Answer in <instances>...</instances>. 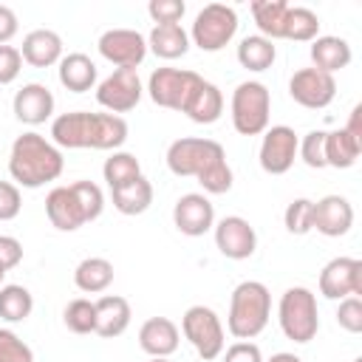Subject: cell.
Segmentation results:
<instances>
[{"instance_id": "9c48e42d", "label": "cell", "mask_w": 362, "mask_h": 362, "mask_svg": "<svg viewBox=\"0 0 362 362\" xmlns=\"http://www.w3.org/2000/svg\"><path fill=\"white\" fill-rule=\"evenodd\" d=\"M181 334L189 339V345L198 351L204 362H212L223 354V322L209 305H189L181 317Z\"/></svg>"}, {"instance_id": "7bdbcfd3", "label": "cell", "mask_w": 362, "mask_h": 362, "mask_svg": "<svg viewBox=\"0 0 362 362\" xmlns=\"http://www.w3.org/2000/svg\"><path fill=\"white\" fill-rule=\"evenodd\" d=\"M23 71V54L14 45H0V85H11Z\"/></svg>"}, {"instance_id": "7a4b0ae2", "label": "cell", "mask_w": 362, "mask_h": 362, "mask_svg": "<svg viewBox=\"0 0 362 362\" xmlns=\"http://www.w3.org/2000/svg\"><path fill=\"white\" fill-rule=\"evenodd\" d=\"M51 141L59 150H119L127 141V122L116 113L71 110L51 122Z\"/></svg>"}, {"instance_id": "603a6c76", "label": "cell", "mask_w": 362, "mask_h": 362, "mask_svg": "<svg viewBox=\"0 0 362 362\" xmlns=\"http://www.w3.org/2000/svg\"><path fill=\"white\" fill-rule=\"evenodd\" d=\"M45 215L51 221V226H57L59 232H76L79 226H85V215L68 187H54L45 195Z\"/></svg>"}, {"instance_id": "3957f363", "label": "cell", "mask_w": 362, "mask_h": 362, "mask_svg": "<svg viewBox=\"0 0 362 362\" xmlns=\"http://www.w3.org/2000/svg\"><path fill=\"white\" fill-rule=\"evenodd\" d=\"M65 158L62 150L48 141L42 133H23L14 139L11 153H8V175L17 187L25 189H40L48 181H57L62 175Z\"/></svg>"}, {"instance_id": "52a82bcc", "label": "cell", "mask_w": 362, "mask_h": 362, "mask_svg": "<svg viewBox=\"0 0 362 362\" xmlns=\"http://www.w3.org/2000/svg\"><path fill=\"white\" fill-rule=\"evenodd\" d=\"M204 76L187 68H156L147 79V93L158 107L184 113L195 90L201 88Z\"/></svg>"}, {"instance_id": "e0dca14e", "label": "cell", "mask_w": 362, "mask_h": 362, "mask_svg": "<svg viewBox=\"0 0 362 362\" xmlns=\"http://www.w3.org/2000/svg\"><path fill=\"white\" fill-rule=\"evenodd\" d=\"M354 226V206L345 195H325L314 201V229L325 238H342Z\"/></svg>"}, {"instance_id": "681fc988", "label": "cell", "mask_w": 362, "mask_h": 362, "mask_svg": "<svg viewBox=\"0 0 362 362\" xmlns=\"http://www.w3.org/2000/svg\"><path fill=\"white\" fill-rule=\"evenodd\" d=\"M150 362H170L167 356H150Z\"/></svg>"}, {"instance_id": "6da1fadb", "label": "cell", "mask_w": 362, "mask_h": 362, "mask_svg": "<svg viewBox=\"0 0 362 362\" xmlns=\"http://www.w3.org/2000/svg\"><path fill=\"white\" fill-rule=\"evenodd\" d=\"M167 167L173 175L195 178L209 195H223L232 189V167L226 161L223 147L212 139H201V136L175 139L167 147Z\"/></svg>"}, {"instance_id": "83f0119b", "label": "cell", "mask_w": 362, "mask_h": 362, "mask_svg": "<svg viewBox=\"0 0 362 362\" xmlns=\"http://www.w3.org/2000/svg\"><path fill=\"white\" fill-rule=\"evenodd\" d=\"M195 124H215L223 113V93L218 90V85L212 82H201V88L195 90V96L189 99L187 110H184Z\"/></svg>"}, {"instance_id": "ba28073f", "label": "cell", "mask_w": 362, "mask_h": 362, "mask_svg": "<svg viewBox=\"0 0 362 362\" xmlns=\"http://www.w3.org/2000/svg\"><path fill=\"white\" fill-rule=\"evenodd\" d=\"M238 34V11L226 3H206L192 23L189 40L201 48V51H221L232 42V37Z\"/></svg>"}, {"instance_id": "c3c4849f", "label": "cell", "mask_w": 362, "mask_h": 362, "mask_svg": "<svg viewBox=\"0 0 362 362\" xmlns=\"http://www.w3.org/2000/svg\"><path fill=\"white\" fill-rule=\"evenodd\" d=\"M266 362H303L297 354H288V351H280V354H274L272 359H266Z\"/></svg>"}, {"instance_id": "f1b7e54d", "label": "cell", "mask_w": 362, "mask_h": 362, "mask_svg": "<svg viewBox=\"0 0 362 362\" xmlns=\"http://www.w3.org/2000/svg\"><path fill=\"white\" fill-rule=\"evenodd\" d=\"M249 8H252V17H255L260 37H266L272 42L283 40V25H286V14H288L286 0H255Z\"/></svg>"}, {"instance_id": "f546056e", "label": "cell", "mask_w": 362, "mask_h": 362, "mask_svg": "<svg viewBox=\"0 0 362 362\" xmlns=\"http://www.w3.org/2000/svg\"><path fill=\"white\" fill-rule=\"evenodd\" d=\"M359 153H362V141H356L345 127L325 133V167L348 170L356 164Z\"/></svg>"}, {"instance_id": "f35d334b", "label": "cell", "mask_w": 362, "mask_h": 362, "mask_svg": "<svg viewBox=\"0 0 362 362\" xmlns=\"http://www.w3.org/2000/svg\"><path fill=\"white\" fill-rule=\"evenodd\" d=\"M0 362H34V351L11 328H0Z\"/></svg>"}, {"instance_id": "4fadbf2b", "label": "cell", "mask_w": 362, "mask_h": 362, "mask_svg": "<svg viewBox=\"0 0 362 362\" xmlns=\"http://www.w3.org/2000/svg\"><path fill=\"white\" fill-rule=\"evenodd\" d=\"M288 93L297 105H303L308 110H322L337 96V79L317 68H300L288 79Z\"/></svg>"}, {"instance_id": "ab89813d", "label": "cell", "mask_w": 362, "mask_h": 362, "mask_svg": "<svg viewBox=\"0 0 362 362\" xmlns=\"http://www.w3.org/2000/svg\"><path fill=\"white\" fill-rule=\"evenodd\" d=\"M187 11L184 0H150L147 3V14L156 20V25H170V23H181Z\"/></svg>"}, {"instance_id": "7c38bea8", "label": "cell", "mask_w": 362, "mask_h": 362, "mask_svg": "<svg viewBox=\"0 0 362 362\" xmlns=\"http://www.w3.org/2000/svg\"><path fill=\"white\" fill-rule=\"evenodd\" d=\"M96 48L116 68H136L139 71V65L147 57V37H141L133 28H110L99 37Z\"/></svg>"}, {"instance_id": "44dd1931", "label": "cell", "mask_w": 362, "mask_h": 362, "mask_svg": "<svg viewBox=\"0 0 362 362\" xmlns=\"http://www.w3.org/2000/svg\"><path fill=\"white\" fill-rule=\"evenodd\" d=\"M93 305H96V331L93 334H99L105 339H113V337H122L127 331L133 311H130V303L124 297L102 294L99 300H93Z\"/></svg>"}, {"instance_id": "8d00e7d4", "label": "cell", "mask_w": 362, "mask_h": 362, "mask_svg": "<svg viewBox=\"0 0 362 362\" xmlns=\"http://www.w3.org/2000/svg\"><path fill=\"white\" fill-rule=\"evenodd\" d=\"M283 223L291 235H308L314 229V201L311 198H294L283 212Z\"/></svg>"}, {"instance_id": "277c9868", "label": "cell", "mask_w": 362, "mask_h": 362, "mask_svg": "<svg viewBox=\"0 0 362 362\" xmlns=\"http://www.w3.org/2000/svg\"><path fill=\"white\" fill-rule=\"evenodd\" d=\"M272 317V294L260 280H243L232 288L226 328L235 339H255Z\"/></svg>"}, {"instance_id": "8992f818", "label": "cell", "mask_w": 362, "mask_h": 362, "mask_svg": "<svg viewBox=\"0 0 362 362\" xmlns=\"http://www.w3.org/2000/svg\"><path fill=\"white\" fill-rule=\"evenodd\" d=\"M232 127L240 136H260L269 127V113H272V93L263 82L246 79L232 90Z\"/></svg>"}, {"instance_id": "816d5d0a", "label": "cell", "mask_w": 362, "mask_h": 362, "mask_svg": "<svg viewBox=\"0 0 362 362\" xmlns=\"http://www.w3.org/2000/svg\"><path fill=\"white\" fill-rule=\"evenodd\" d=\"M354 362H359V359H354Z\"/></svg>"}, {"instance_id": "d6a6232c", "label": "cell", "mask_w": 362, "mask_h": 362, "mask_svg": "<svg viewBox=\"0 0 362 362\" xmlns=\"http://www.w3.org/2000/svg\"><path fill=\"white\" fill-rule=\"evenodd\" d=\"M317 37H320V17L305 6H288L286 25H283V40L314 42Z\"/></svg>"}, {"instance_id": "b9f144b4", "label": "cell", "mask_w": 362, "mask_h": 362, "mask_svg": "<svg viewBox=\"0 0 362 362\" xmlns=\"http://www.w3.org/2000/svg\"><path fill=\"white\" fill-rule=\"evenodd\" d=\"M23 209V195L14 181H0V221H14Z\"/></svg>"}, {"instance_id": "ee69618b", "label": "cell", "mask_w": 362, "mask_h": 362, "mask_svg": "<svg viewBox=\"0 0 362 362\" xmlns=\"http://www.w3.org/2000/svg\"><path fill=\"white\" fill-rule=\"evenodd\" d=\"M23 263V243L11 235H0V272H11Z\"/></svg>"}, {"instance_id": "4dcf8cb0", "label": "cell", "mask_w": 362, "mask_h": 362, "mask_svg": "<svg viewBox=\"0 0 362 362\" xmlns=\"http://www.w3.org/2000/svg\"><path fill=\"white\" fill-rule=\"evenodd\" d=\"M274 59H277L274 42L266 40V37H260V34H249V37H243L240 45H238V62H240L246 71H255V74L269 71V68L274 65Z\"/></svg>"}, {"instance_id": "cb8c5ba5", "label": "cell", "mask_w": 362, "mask_h": 362, "mask_svg": "<svg viewBox=\"0 0 362 362\" xmlns=\"http://www.w3.org/2000/svg\"><path fill=\"white\" fill-rule=\"evenodd\" d=\"M351 45H348V40H342V37H334V34H325V37H317L314 42H311V62H314V68L317 71H322V74H337V71H342V68H348L351 65Z\"/></svg>"}, {"instance_id": "d6986e66", "label": "cell", "mask_w": 362, "mask_h": 362, "mask_svg": "<svg viewBox=\"0 0 362 362\" xmlns=\"http://www.w3.org/2000/svg\"><path fill=\"white\" fill-rule=\"evenodd\" d=\"M181 331L170 317H150L139 328V345L147 356H170L178 351Z\"/></svg>"}, {"instance_id": "1f68e13d", "label": "cell", "mask_w": 362, "mask_h": 362, "mask_svg": "<svg viewBox=\"0 0 362 362\" xmlns=\"http://www.w3.org/2000/svg\"><path fill=\"white\" fill-rule=\"evenodd\" d=\"M34 311V297L25 286L20 283H6L0 286V320L6 322H23Z\"/></svg>"}, {"instance_id": "5bb4252c", "label": "cell", "mask_w": 362, "mask_h": 362, "mask_svg": "<svg viewBox=\"0 0 362 362\" xmlns=\"http://www.w3.org/2000/svg\"><path fill=\"white\" fill-rule=\"evenodd\" d=\"M320 294L328 300H345L362 294V260L334 257L320 272Z\"/></svg>"}, {"instance_id": "4316f807", "label": "cell", "mask_w": 362, "mask_h": 362, "mask_svg": "<svg viewBox=\"0 0 362 362\" xmlns=\"http://www.w3.org/2000/svg\"><path fill=\"white\" fill-rule=\"evenodd\" d=\"M74 283L85 294H102L113 283V263L107 257H85L74 269Z\"/></svg>"}, {"instance_id": "7dc6e473", "label": "cell", "mask_w": 362, "mask_h": 362, "mask_svg": "<svg viewBox=\"0 0 362 362\" xmlns=\"http://www.w3.org/2000/svg\"><path fill=\"white\" fill-rule=\"evenodd\" d=\"M345 130H348L356 141H362V105H354V110H351V119H348Z\"/></svg>"}, {"instance_id": "5b68a950", "label": "cell", "mask_w": 362, "mask_h": 362, "mask_svg": "<svg viewBox=\"0 0 362 362\" xmlns=\"http://www.w3.org/2000/svg\"><path fill=\"white\" fill-rule=\"evenodd\" d=\"M277 322L286 339L291 342H311L320 331V311L317 297L305 286H291L280 294L277 303Z\"/></svg>"}, {"instance_id": "e575fe53", "label": "cell", "mask_w": 362, "mask_h": 362, "mask_svg": "<svg viewBox=\"0 0 362 362\" xmlns=\"http://www.w3.org/2000/svg\"><path fill=\"white\" fill-rule=\"evenodd\" d=\"M62 322L74 334H93L96 331V305H93V300H85V297L71 300L62 311Z\"/></svg>"}, {"instance_id": "ffe728a7", "label": "cell", "mask_w": 362, "mask_h": 362, "mask_svg": "<svg viewBox=\"0 0 362 362\" xmlns=\"http://www.w3.org/2000/svg\"><path fill=\"white\" fill-rule=\"evenodd\" d=\"M23 62L34 65V68H51L59 65L62 59V37L51 28H34L23 37Z\"/></svg>"}, {"instance_id": "30bf717a", "label": "cell", "mask_w": 362, "mask_h": 362, "mask_svg": "<svg viewBox=\"0 0 362 362\" xmlns=\"http://www.w3.org/2000/svg\"><path fill=\"white\" fill-rule=\"evenodd\" d=\"M141 79L136 68H116L110 76H105L96 85V102L107 110V113H127L141 102Z\"/></svg>"}, {"instance_id": "d590c367", "label": "cell", "mask_w": 362, "mask_h": 362, "mask_svg": "<svg viewBox=\"0 0 362 362\" xmlns=\"http://www.w3.org/2000/svg\"><path fill=\"white\" fill-rule=\"evenodd\" d=\"M71 192H74V198H76V204H79V209L85 215V223H90V221H96L102 215V209H105V192H102L99 184H93V181H74L71 184Z\"/></svg>"}, {"instance_id": "2e32d148", "label": "cell", "mask_w": 362, "mask_h": 362, "mask_svg": "<svg viewBox=\"0 0 362 362\" xmlns=\"http://www.w3.org/2000/svg\"><path fill=\"white\" fill-rule=\"evenodd\" d=\"M173 223L187 238H201L215 226V206L204 192H187L173 206Z\"/></svg>"}, {"instance_id": "60d3db41", "label": "cell", "mask_w": 362, "mask_h": 362, "mask_svg": "<svg viewBox=\"0 0 362 362\" xmlns=\"http://www.w3.org/2000/svg\"><path fill=\"white\" fill-rule=\"evenodd\" d=\"M337 322H339L342 331L359 334V331H362V300H359V297H345V300H339Z\"/></svg>"}, {"instance_id": "74e56055", "label": "cell", "mask_w": 362, "mask_h": 362, "mask_svg": "<svg viewBox=\"0 0 362 362\" xmlns=\"http://www.w3.org/2000/svg\"><path fill=\"white\" fill-rule=\"evenodd\" d=\"M297 156L311 170H322L325 167V130H308L297 141Z\"/></svg>"}, {"instance_id": "484cf974", "label": "cell", "mask_w": 362, "mask_h": 362, "mask_svg": "<svg viewBox=\"0 0 362 362\" xmlns=\"http://www.w3.org/2000/svg\"><path fill=\"white\" fill-rule=\"evenodd\" d=\"M147 51H153L161 59H178L189 51V34L181 28V23L153 25V31L147 37Z\"/></svg>"}, {"instance_id": "f907efd6", "label": "cell", "mask_w": 362, "mask_h": 362, "mask_svg": "<svg viewBox=\"0 0 362 362\" xmlns=\"http://www.w3.org/2000/svg\"><path fill=\"white\" fill-rule=\"evenodd\" d=\"M3 277H6V272H0V286H3Z\"/></svg>"}, {"instance_id": "bcb514c9", "label": "cell", "mask_w": 362, "mask_h": 362, "mask_svg": "<svg viewBox=\"0 0 362 362\" xmlns=\"http://www.w3.org/2000/svg\"><path fill=\"white\" fill-rule=\"evenodd\" d=\"M17 28H20V23H17L14 8L0 3V45H8V40L17 34Z\"/></svg>"}, {"instance_id": "8fae6325", "label": "cell", "mask_w": 362, "mask_h": 362, "mask_svg": "<svg viewBox=\"0 0 362 362\" xmlns=\"http://www.w3.org/2000/svg\"><path fill=\"white\" fill-rule=\"evenodd\" d=\"M297 141L300 139L288 124L266 127L263 141H260V153H257V161H260L263 173H269V175L288 173L294 158H297Z\"/></svg>"}, {"instance_id": "836d02e7", "label": "cell", "mask_w": 362, "mask_h": 362, "mask_svg": "<svg viewBox=\"0 0 362 362\" xmlns=\"http://www.w3.org/2000/svg\"><path fill=\"white\" fill-rule=\"evenodd\" d=\"M136 175H141V164H139V158H136L133 153L113 150V153L105 158V164H102V178H105V184H107L110 189H116V187L133 181Z\"/></svg>"}, {"instance_id": "d4e9b609", "label": "cell", "mask_w": 362, "mask_h": 362, "mask_svg": "<svg viewBox=\"0 0 362 362\" xmlns=\"http://www.w3.org/2000/svg\"><path fill=\"white\" fill-rule=\"evenodd\" d=\"M110 198H113L116 212H122V215H141L153 204V184L144 175H136L133 181L110 189Z\"/></svg>"}, {"instance_id": "f6af8a7d", "label": "cell", "mask_w": 362, "mask_h": 362, "mask_svg": "<svg viewBox=\"0 0 362 362\" xmlns=\"http://www.w3.org/2000/svg\"><path fill=\"white\" fill-rule=\"evenodd\" d=\"M223 362H263V354L252 339H238L235 345L226 348Z\"/></svg>"}, {"instance_id": "7402d4cb", "label": "cell", "mask_w": 362, "mask_h": 362, "mask_svg": "<svg viewBox=\"0 0 362 362\" xmlns=\"http://www.w3.org/2000/svg\"><path fill=\"white\" fill-rule=\"evenodd\" d=\"M57 76H59V85L71 93H85L96 85V62L82 54V51H74V54H62L59 65H57Z\"/></svg>"}, {"instance_id": "ac0fdd59", "label": "cell", "mask_w": 362, "mask_h": 362, "mask_svg": "<svg viewBox=\"0 0 362 362\" xmlns=\"http://www.w3.org/2000/svg\"><path fill=\"white\" fill-rule=\"evenodd\" d=\"M11 110L23 124H42L54 116V93L42 82H28L14 93Z\"/></svg>"}, {"instance_id": "9a60e30c", "label": "cell", "mask_w": 362, "mask_h": 362, "mask_svg": "<svg viewBox=\"0 0 362 362\" xmlns=\"http://www.w3.org/2000/svg\"><path fill=\"white\" fill-rule=\"evenodd\" d=\"M215 246L229 260H246L257 249V232L255 226L240 215H226L215 226Z\"/></svg>"}]
</instances>
